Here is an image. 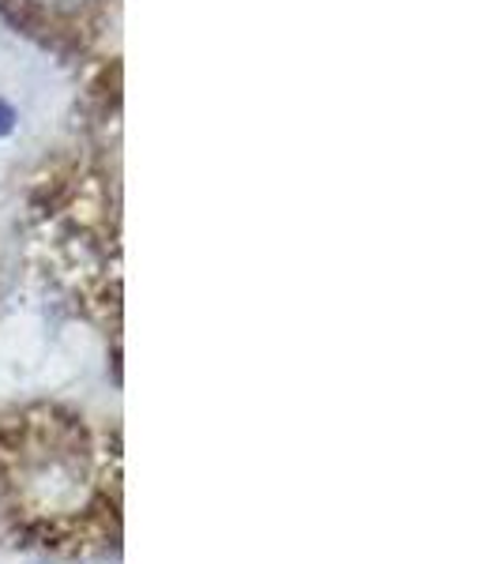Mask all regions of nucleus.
Listing matches in <instances>:
<instances>
[{"label": "nucleus", "mask_w": 500, "mask_h": 564, "mask_svg": "<svg viewBox=\"0 0 500 564\" xmlns=\"http://www.w3.org/2000/svg\"><path fill=\"white\" fill-rule=\"evenodd\" d=\"M39 4H76V0H39Z\"/></svg>", "instance_id": "f257e3e1"}]
</instances>
